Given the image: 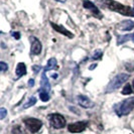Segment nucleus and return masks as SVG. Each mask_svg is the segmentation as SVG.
I'll return each instance as SVG.
<instances>
[{"mask_svg":"<svg viewBox=\"0 0 134 134\" xmlns=\"http://www.w3.org/2000/svg\"><path fill=\"white\" fill-rule=\"evenodd\" d=\"M102 3L108 7L109 9L116 11L118 13L125 15V16H134V9L128 6H125L119 2H116L114 0H102Z\"/></svg>","mask_w":134,"mask_h":134,"instance_id":"nucleus-1","label":"nucleus"},{"mask_svg":"<svg viewBox=\"0 0 134 134\" xmlns=\"http://www.w3.org/2000/svg\"><path fill=\"white\" fill-rule=\"evenodd\" d=\"M133 109H134V98L126 99V100L122 101V102L116 104L114 106L115 113L118 115L119 117L128 115L130 112H132Z\"/></svg>","mask_w":134,"mask_h":134,"instance_id":"nucleus-2","label":"nucleus"},{"mask_svg":"<svg viewBox=\"0 0 134 134\" xmlns=\"http://www.w3.org/2000/svg\"><path fill=\"white\" fill-rule=\"evenodd\" d=\"M128 79H129V75L124 74V73L118 74L110 81V83L107 85V88H106L105 92L106 93H111V92H113L115 90L119 89L121 87V85H123Z\"/></svg>","mask_w":134,"mask_h":134,"instance_id":"nucleus-3","label":"nucleus"},{"mask_svg":"<svg viewBox=\"0 0 134 134\" xmlns=\"http://www.w3.org/2000/svg\"><path fill=\"white\" fill-rule=\"evenodd\" d=\"M47 119L49 121V124L55 129H60L66 126V119L63 115L54 113V114H49L47 116Z\"/></svg>","mask_w":134,"mask_h":134,"instance_id":"nucleus-4","label":"nucleus"},{"mask_svg":"<svg viewBox=\"0 0 134 134\" xmlns=\"http://www.w3.org/2000/svg\"><path fill=\"white\" fill-rule=\"evenodd\" d=\"M23 122H24L26 128L31 133L37 132L42 126V122L36 118H27L25 120H23Z\"/></svg>","mask_w":134,"mask_h":134,"instance_id":"nucleus-5","label":"nucleus"},{"mask_svg":"<svg viewBox=\"0 0 134 134\" xmlns=\"http://www.w3.org/2000/svg\"><path fill=\"white\" fill-rule=\"evenodd\" d=\"M86 128H87V122H85V121L72 123L68 126V129L71 133H80L82 131H84Z\"/></svg>","mask_w":134,"mask_h":134,"instance_id":"nucleus-6","label":"nucleus"},{"mask_svg":"<svg viewBox=\"0 0 134 134\" xmlns=\"http://www.w3.org/2000/svg\"><path fill=\"white\" fill-rule=\"evenodd\" d=\"M30 40H31V48H30V53L32 54H40L41 53V48H42V46H41V42L40 41L38 38L34 37V36H31L30 37Z\"/></svg>","mask_w":134,"mask_h":134,"instance_id":"nucleus-7","label":"nucleus"},{"mask_svg":"<svg viewBox=\"0 0 134 134\" xmlns=\"http://www.w3.org/2000/svg\"><path fill=\"white\" fill-rule=\"evenodd\" d=\"M77 100H78L79 105H80V106H82L83 108H86V109H88V108H93V107H94V103L90 100L88 97L84 96V95H79V96H78V98H77Z\"/></svg>","mask_w":134,"mask_h":134,"instance_id":"nucleus-8","label":"nucleus"},{"mask_svg":"<svg viewBox=\"0 0 134 134\" xmlns=\"http://www.w3.org/2000/svg\"><path fill=\"white\" fill-rule=\"evenodd\" d=\"M83 6L85 7L86 9H90V10L93 12V14H94L95 16H98L99 18L102 17V14H101V12L99 11V9L95 6V4L93 2H91V1H89V0H83Z\"/></svg>","mask_w":134,"mask_h":134,"instance_id":"nucleus-9","label":"nucleus"},{"mask_svg":"<svg viewBox=\"0 0 134 134\" xmlns=\"http://www.w3.org/2000/svg\"><path fill=\"white\" fill-rule=\"evenodd\" d=\"M117 28L122 30V31H130L134 28V21H132V20H124V21L120 22L117 25Z\"/></svg>","mask_w":134,"mask_h":134,"instance_id":"nucleus-10","label":"nucleus"},{"mask_svg":"<svg viewBox=\"0 0 134 134\" xmlns=\"http://www.w3.org/2000/svg\"><path fill=\"white\" fill-rule=\"evenodd\" d=\"M40 89L43 90V91H47L49 93L51 91V84L48 82V79L47 78V75H46V72H43L42 75H41V80H40Z\"/></svg>","mask_w":134,"mask_h":134,"instance_id":"nucleus-11","label":"nucleus"},{"mask_svg":"<svg viewBox=\"0 0 134 134\" xmlns=\"http://www.w3.org/2000/svg\"><path fill=\"white\" fill-rule=\"evenodd\" d=\"M15 74H16V77H17V78H21L22 76H24V75L26 74V66H25V64L19 63V64L16 66Z\"/></svg>","mask_w":134,"mask_h":134,"instance_id":"nucleus-12","label":"nucleus"},{"mask_svg":"<svg viewBox=\"0 0 134 134\" xmlns=\"http://www.w3.org/2000/svg\"><path fill=\"white\" fill-rule=\"evenodd\" d=\"M129 40H132L134 42V34H125V35L118 36V38H117V44L120 46V44H123V43H125L126 41H129Z\"/></svg>","mask_w":134,"mask_h":134,"instance_id":"nucleus-13","label":"nucleus"},{"mask_svg":"<svg viewBox=\"0 0 134 134\" xmlns=\"http://www.w3.org/2000/svg\"><path fill=\"white\" fill-rule=\"evenodd\" d=\"M52 26H53V28L55 29L57 31H59L60 34H64V35H66V36H68V37H73V34H71L69 30H67L66 28H64L62 25H58V24H55V23H53V22H52Z\"/></svg>","mask_w":134,"mask_h":134,"instance_id":"nucleus-14","label":"nucleus"},{"mask_svg":"<svg viewBox=\"0 0 134 134\" xmlns=\"http://www.w3.org/2000/svg\"><path fill=\"white\" fill-rule=\"evenodd\" d=\"M57 68H58L57 60L54 58H52V59L47 60V64L44 68V70H43V72H47V71H51V70H55Z\"/></svg>","mask_w":134,"mask_h":134,"instance_id":"nucleus-15","label":"nucleus"},{"mask_svg":"<svg viewBox=\"0 0 134 134\" xmlns=\"http://www.w3.org/2000/svg\"><path fill=\"white\" fill-rule=\"evenodd\" d=\"M38 94H40V100L42 101V102H47V101L49 100V93L47 92V91H43V90H41L40 89L38 90Z\"/></svg>","mask_w":134,"mask_h":134,"instance_id":"nucleus-16","label":"nucleus"},{"mask_svg":"<svg viewBox=\"0 0 134 134\" xmlns=\"http://www.w3.org/2000/svg\"><path fill=\"white\" fill-rule=\"evenodd\" d=\"M35 103H36V98L32 96V97H30V98H29V100L27 101L26 103H25V104L23 105V108H24V109H27V108H29V107H31V106H34Z\"/></svg>","mask_w":134,"mask_h":134,"instance_id":"nucleus-17","label":"nucleus"},{"mask_svg":"<svg viewBox=\"0 0 134 134\" xmlns=\"http://www.w3.org/2000/svg\"><path fill=\"white\" fill-rule=\"evenodd\" d=\"M132 92H133V90H132V88L130 86V84H127L125 87L123 88V90H122V94L123 95H130L132 94Z\"/></svg>","mask_w":134,"mask_h":134,"instance_id":"nucleus-18","label":"nucleus"},{"mask_svg":"<svg viewBox=\"0 0 134 134\" xmlns=\"http://www.w3.org/2000/svg\"><path fill=\"white\" fill-rule=\"evenodd\" d=\"M102 55H103V53H102L101 51H97V52L94 53L92 59H93V60H100L101 58H102Z\"/></svg>","mask_w":134,"mask_h":134,"instance_id":"nucleus-19","label":"nucleus"},{"mask_svg":"<svg viewBox=\"0 0 134 134\" xmlns=\"http://www.w3.org/2000/svg\"><path fill=\"white\" fill-rule=\"evenodd\" d=\"M7 115V111L5 108H0V119L3 120L5 118V116Z\"/></svg>","mask_w":134,"mask_h":134,"instance_id":"nucleus-20","label":"nucleus"},{"mask_svg":"<svg viewBox=\"0 0 134 134\" xmlns=\"http://www.w3.org/2000/svg\"><path fill=\"white\" fill-rule=\"evenodd\" d=\"M0 70H1V72H6L8 70V66H7L6 63H4V62L0 63Z\"/></svg>","mask_w":134,"mask_h":134,"instance_id":"nucleus-21","label":"nucleus"},{"mask_svg":"<svg viewBox=\"0 0 134 134\" xmlns=\"http://www.w3.org/2000/svg\"><path fill=\"white\" fill-rule=\"evenodd\" d=\"M11 34H12V36H13L15 40H19L20 38V34L19 32H17V31H16V32H15V31H12Z\"/></svg>","mask_w":134,"mask_h":134,"instance_id":"nucleus-22","label":"nucleus"},{"mask_svg":"<svg viewBox=\"0 0 134 134\" xmlns=\"http://www.w3.org/2000/svg\"><path fill=\"white\" fill-rule=\"evenodd\" d=\"M32 70L34 71L35 74H37L40 70V66H34V67H32Z\"/></svg>","mask_w":134,"mask_h":134,"instance_id":"nucleus-23","label":"nucleus"},{"mask_svg":"<svg viewBox=\"0 0 134 134\" xmlns=\"http://www.w3.org/2000/svg\"><path fill=\"white\" fill-rule=\"evenodd\" d=\"M34 83H35V82H34V79H30V80L28 81V87H34Z\"/></svg>","mask_w":134,"mask_h":134,"instance_id":"nucleus-24","label":"nucleus"},{"mask_svg":"<svg viewBox=\"0 0 134 134\" xmlns=\"http://www.w3.org/2000/svg\"><path fill=\"white\" fill-rule=\"evenodd\" d=\"M95 67H97V64H95V65H93V66H91V67H90V70H93Z\"/></svg>","mask_w":134,"mask_h":134,"instance_id":"nucleus-25","label":"nucleus"},{"mask_svg":"<svg viewBox=\"0 0 134 134\" xmlns=\"http://www.w3.org/2000/svg\"><path fill=\"white\" fill-rule=\"evenodd\" d=\"M52 77H53V78H54V79H57V78H58V74H54V75H52Z\"/></svg>","mask_w":134,"mask_h":134,"instance_id":"nucleus-26","label":"nucleus"},{"mask_svg":"<svg viewBox=\"0 0 134 134\" xmlns=\"http://www.w3.org/2000/svg\"><path fill=\"white\" fill-rule=\"evenodd\" d=\"M55 1H59V2H63V3H64V2H66L67 0H55Z\"/></svg>","mask_w":134,"mask_h":134,"instance_id":"nucleus-27","label":"nucleus"},{"mask_svg":"<svg viewBox=\"0 0 134 134\" xmlns=\"http://www.w3.org/2000/svg\"><path fill=\"white\" fill-rule=\"evenodd\" d=\"M114 134H130V133H125V132H121V133H114Z\"/></svg>","mask_w":134,"mask_h":134,"instance_id":"nucleus-28","label":"nucleus"},{"mask_svg":"<svg viewBox=\"0 0 134 134\" xmlns=\"http://www.w3.org/2000/svg\"><path fill=\"white\" fill-rule=\"evenodd\" d=\"M132 86H133V88H134V80H133V82H132Z\"/></svg>","mask_w":134,"mask_h":134,"instance_id":"nucleus-29","label":"nucleus"}]
</instances>
